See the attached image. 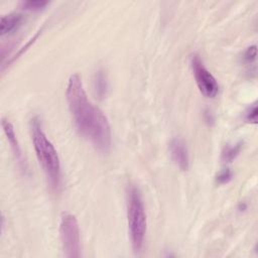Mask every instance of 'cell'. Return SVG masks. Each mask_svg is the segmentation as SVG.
<instances>
[{
	"mask_svg": "<svg viewBox=\"0 0 258 258\" xmlns=\"http://www.w3.org/2000/svg\"><path fill=\"white\" fill-rule=\"evenodd\" d=\"M67 102L79 133L96 149L107 152L111 146V128L107 117L88 98L81 77H70L66 90Z\"/></svg>",
	"mask_w": 258,
	"mask_h": 258,
	"instance_id": "obj_1",
	"label": "cell"
},
{
	"mask_svg": "<svg viewBox=\"0 0 258 258\" xmlns=\"http://www.w3.org/2000/svg\"><path fill=\"white\" fill-rule=\"evenodd\" d=\"M31 137L37 160L46 175L47 181L53 189H57L61 180L59 158L56 149L42 131L41 123L37 117L31 120Z\"/></svg>",
	"mask_w": 258,
	"mask_h": 258,
	"instance_id": "obj_2",
	"label": "cell"
},
{
	"mask_svg": "<svg viewBox=\"0 0 258 258\" xmlns=\"http://www.w3.org/2000/svg\"><path fill=\"white\" fill-rule=\"evenodd\" d=\"M127 223L133 251L139 253L146 234V214L141 192L135 185L130 186L127 195Z\"/></svg>",
	"mask_w": 258,
	"mask_h": 258,
	"instance_id": "obj_3",
	"label": "cell"
},
{
	"mask_svg": "<svg viewBox=\"0 0 258 258\" xmlns=\"http://www.w3.org/2000/svg\"><path fill=\"white\" fill-rule=\"evenodd\" d=\"M59 236L64 255L70 258L81 256V236L78 220L71 213H62L59 223Z\"/></svg>",
	"mask_w": 258,
	"mask_h": 258,
	"instance_id": "obj_4",
	"label": "cell"
},
{
	"mask_svg": "<svg viewBox=\"0 0 258 258\" xmlns=\"http://www.w3.org/2000/svg\"><path fill=\"white\" fill-rule=\"evenodd\" d=\"M190 67L200 92L207 98H214L219 92L218 82L210 73V71L205 67L199 54L194 53L191 55Z\"/></svg>",
	"mask_w": 258,
	"mask_h": 258,
	"instance_id": "obj_5",
	"label": "cell"
},
{
	"mask_svg": "<svg viewBox=\"0 0 258 258\" xmlns=\"http://www.w3.org/2000/svg\"><path fill=\"white\" fill-rule=\"evenodd\" d=\"M169 152L172 161L181 170H187L189 166L188 150L184 141L178 137L171 139L169 143Z\"/></svg>",
	"mask_w": 258,
	"mask_h": 258,
	"instance_id": "obj_6",
	"label": "cell"
},
{
	"mask_svg": "<svg viewBox=\"0 0 258 258\" xmlns=\"http://www.w3.org/2000/svg\"><path fill=\"white\" fill-rule=\"evenodd\" d=\"M23 22V16L20 13H9L3 15L0 21V33L1 35L12 33L17 30Z\"/></svg>",
	"mask_w": 258,
	"mask_h": 258,
	"instance_id": "obj_7",
	"label": "cell"
},
{
	"mask_svg": "<svg viewBox=\"0 0 258 258\" xmlns=\"http://www.w3.org/2000/svg\"><path fill=\"white\" fill-rule=\"evenodd\" d=\"M1 125H2V128L4 130V133L7 137V140L11 146V149L18 161V163L21 165L23 163L22 161V154H21V150H20V146H19V143L17 141V138H16V134H15V131H14V127L13 125L5 118L2 119V122H1Z\"/></svg>",
	"mask_w": 258,
	"mask_h": 258,
	"instance_id": "obj_8",
	"label": "cell"
},
{
	"mask_svg": "<svg viewBox=\"0 0 258 258\" xmlns=\"http://www.w3.org/2000/svg\"><path fill=\"white\" fill-rule=\"evenodd\" d=\"M242 145H243V143L241 141L237 142L235 144H232V145H226L222 151V159L225 162L233 161L240 153V151L242 149Z\"/></svg>",
	"mask_w": 258,
	"mask_h": 258,
	"instance_id": "obj_9",
	"label": "cell"
},
{
	"mask_svg": "<svg viewBox=\"0 0 258 258\" xmlns=\"http://www.w3.org/2000/svg\"><path fill=\"white\" fill-rule=\"evenodd\" d=\"M47 4H48L47 1H42V0H28V1H23V2H21V6L23 7V9L32 10V11L41 10V9H43Z\"/></svg>",
	"mask_w": 258,
	"mask_h": 258,
	"instance_id": "obj_10",
	"label": "cell"
},
{
	"mask_svg": "<svg viewBox=\"0 0 258 258\" xmlns=\"http://www.w3.org/2000/svg\"><path fill=\"white\" fill-rule=\"evenodd\" d=\"M233 177V172L230 168L226 167V168H223L221 169L217 175H216V182L219 183V184H224V183H227L229 182Z\"/></svg>",
	"mask_w": 258,
	"mask_h": 258,
	"instance_id": "obj_11",
	"label": "cell"
},
{
	"mask_svg": "<svg viewBox=\"0 0 258 258\" xmlns=\"http://www.w3.org/2000/svg\"><path fill=\"white\" fill-rule=\"evenodd\" d=\"M106 88H107V82H106L105 76L101 72H99L96 80V90L98 91V94L104 95L106 92Z\"/></svg>",
	"mask_w": 258,
	"mask_h": 258,
	"instance_id": "obj_12",
	"label": "cell"
},
{
	"mask_svg": "<svg viewBox=\"0 0 258 258\" xmlns=\"http://www.w3.org/2000/svg\"><path fill=\"white\" fill-rule=\"evenodd\" d=\"M245 120L252 124L257 123V105L256 104H253L245 112Z\"/></svg>",
	"mask_w": 258,
	"mask_h": 258,
	"instance_id": "obj_13",
	"label": "cell"
},
{
	"mask_svg": "<svg viewBox=\"0 0 258 258\" xmlns=\"http://www.w3.org/2000/svg\"><path fill=\"white\" fill-rule=\"evenodd\" d=\"M256 59V45H251L243 53V60L247 63H251Z\"/></svg>",
	"mask_w": 258,
	"mask_h": 258,
	"instance_id": "obj_14",
	"label": "cell"
}]
</instances>
